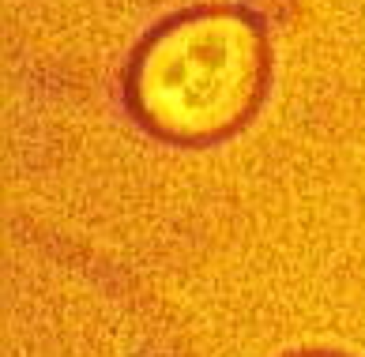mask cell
<instances>
[{
    "instance_id": "6da1fadb",
    "label": "cell",
    "mask_w": 365,
    "mask_h": 357,
    "mask_svg": "<svg viewBox=\"0 0 365 357\" xmlns=\"http://www.w3.org/2000/svg\"><path fill=\"white\" fill-rule=\"evenodd\" d=\"M272 72L264 26L241 8H196L155 26L136 49L128 102L173 143H215L260 109Z\"/></svg>"
},
{
    "instance_id": "7a4b0ae2",
    "label": "cell",
    "mask_w": 365,
    "mask_h": 357,
    "mask_svg": "<svg viewBox=\"0 0 365 357\" xmlns=\"http://www.w3.org/2000/svg\"><path fill=\"white\" fill-rule=\"evenodd\" d=\"M290 357H346V353H335V350H302V353H290Z\"/></svg>"
}]
</instances>
